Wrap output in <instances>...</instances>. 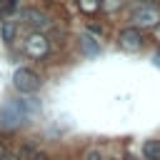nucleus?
Listing matches in <instances>:
<instances>
[{
  "instance_id": "obj_1",
  "label": "nucleus",
  "mask_w": 160,
  "mask_h": 160,
  "mask_svg": "<svg viewBox=\"0 0 160 160\" xmlns=\"http://www.w3.org/2000/svg\"><path fill=\"white\" fill-rule=\"evenodd\" d=\"M12 82H15V88L20 92H38L40 90V78L30 68H18L15 75H12Z\"/></svg>"
},
{
  "instance_id": "obj_2",
  "label": "nucleus",
  "mask_w": 160,
  "mask_h": 160,
  "mask_svg": "<svg viewBox=\"0 0 160 160\" xmlns=\"http://www.w3.org/2000/svg\"><path fill=\"white\" fill-rule=\"evenodd\" d=\"M118 42H120L122 50H128V52H138L140 45H142V35H140V30H135V28H125V30H120Z\"/></svg>"
},
{
  "instance_id": "obj_3",
  "label": "nucleus",
  "mask_w": 160,
  "mask_h": 160,
  "mask_svg": "<svg viewBox=\"0 0 160 160\" xmlns=\"http://www.w3.org/2000/svg\"><path fill=\"white\" fill-rule=\"evenodd\" d=\"M25 50H28V55H32V58H40V55H45L48 52V40L42 38V35H30L28 40H25Z\"/></svg>"
},
{
  "instance_id": "obj_4",
  "label": "nucleus",
  "mask_w": 160,
  "mask_h": 160,
  "mask_svg": "<svg viewBox=\"0 0 160 160\" xmlns=\"http://www.w3.org/2000/svg\"><path fill=\"white\" fill-rule=\"evenodd\" d=\"M158 20H160V15H158L155 8H140V10L135 12V22L142 25V28H150V25H155Z\"/></svg>"
},
{
  "instance_id": "obj_5",
  "label": "nucleus",
  "mask_w": 160,
  "mask_h": 160,
  "mask_svg": "<svg viewBox=\"0 0 160 160\" xmlns=\"http://www.w3.org/2000/svg\"><path fill=\"white\" fill-rule=\"evenodd\" d=\"M22 18H25V22H30L35 28H48L50 25V20L42 12H38V10H22Z\"/></svg>"
},
{
  "instance_id": "obj_6",
  "label": "nucleus",
  "mask_w": 160,
  "mask_h": 160,
  "mask_svg": "<svg viewBox=\"0 0 160 160\" xmlns=\"http://www.w3.org/2000/svg\"><path fill=\"white\" fill-rule=\"evenodd\" d=\"M142 155H145V160H160V140H145Z\"/></svg>"
},
{
  "instance_id": "obj_7",
  "label": "nucleus",
  "mask_w": 160,
  "mask_h": 160,
  "mask_svg": "<svg viewBox=\"0 0 160 160\" xmlns=\"http://www.w3.org/2000/svg\"><path fill=\"white\" fill-rule=\"evenodd\" d=\"M0 28H2V40H5V42H12V40H15V30H18L15 22H12V20H5Z\"/></svg>"
},
{
  "instance_id": "obj_8",
  "label": "nucleus",
  "mask_w": 160,
  "mask_h": 160,
  "mask_svg": "<svg viewBox=\"0 0 160 160\" xmlns=\"http://www.w3.org/2000/svg\"><path fill=\"white\" fill-rule=\"evenodd\" d=\"M78 2H80V10H82V12H90V15L100 8V2H98V0H78Z\"/></svg>"
},
{
  "instance_id": "obj_9",
  "label": "nucleus",
  "mask_w": 160,
  "mask_h": 160,
  "mask_svg": "<svg viewBox=\"0 0 160 160\" xmlns=\"http://www.w3.org/2000/svg\"><path fill=\"white\" fill-rule=\"evenodd\" d=\"M105 8H108V10H112V8H118V0H108V2H105Z\"/></svg>"
},
{
  "instance_id": "obj_10",
  "label": "nucleus",
  "mask_w": 160,
  "mask_h": 160,
  "mask_svg": "<svg viewBox=\"0 0 160 160\" xmlns=\"http://www.w3.org/2000/svg\"><path fill=\"white\" fill-rule=\"evenodd\" d=\"M32 160H48V158H45V152H35V155H32Z\"/></svg>"
},
{
  "instance_id": "obj_11",
  "label": "nucleus",
  "mask_w": 160,
  "mask_h": 160,
  "mask_svg": "<svg viewBox=\"0 0 160 160\" xmlns=\"http://www.w3.org/2000/svg\"><path fill=\"white\" fill-rule=\"evenodd\" d=\"M5 160H18V158H15V155H8V158H5Z\"/></svg>"
},
{
  "instance_id": "obj_12",
  "label": "nucleus",
  "mask_w": 160,
  "mask_h": 160,
  "mask_svg": "<svg viewBox=\"0 0 160 160\" xmlns=\"http://www.w3.org/2000/svg\"><path fill=\"white\" fill-rule=\"evenodd\" d=\"M155 62H158V65H160V52H158V55H155Z\"/></svg>"
}]
</instances>
